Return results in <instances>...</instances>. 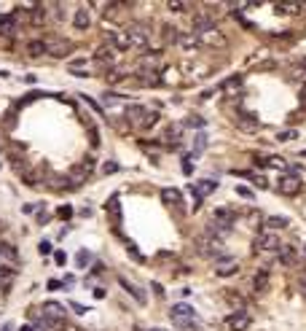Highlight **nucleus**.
<instances>
[{"mask_svg":"<svg viewBox=\"0 0 306 331\" xmlns=\"http://www.w3.org/2000/svg\"><path fill=\"white\" fill-rule=\"evenodd\" d=\"M110 41L116 43L118 52H127V49H132V52L145 54L148 41H150V33L143 27V24H129V27H124L118 35H110Z\"/></svg>","mask_w":306,"mask_h":331,"instance_id":"obj_1","label":"nucleus"},{"mask_svg":"<svg viewBox=\"0 0 306 331\" xmlns=\"http://www.w3.org/2000/svg\"><path fill=\"white\" fill-rule=\"evenodd\" d=\"M193 245H196V250L204 256V259H218V261H220V259L225 256L223 240H220V237H215V234H209V232H207V234H199V237H196V243H193Z\"/></svg>","mask_w":306,"mask_h":331,"instance_id":"obj_2","label":"nucleus"},{"mask_svg":"<svg viewBox=\"0 0 306 331\" xmlns=\"http://www.w3.org/2000/svg\"><path fill=\"white\" fill-rule=\"evenodd\" d=\"M169 320H172L177 329H193V323H196V310L191 307V304H172Z\"/></svg>","mask_w":306,"mask_h":331,"instance_id":"obj_3","label":"nucleus"},{"mask_svg":"<svg viewBox=\"0 0 306 331\" xmlns=\"http://www.w3.org/2000/svg\"><path fill=\"white\" fill-rule=\"evenodd\" d=\"M193 35H196L199 46H209V49H225V46H228L225 35L220 33L218 27H212V30H202V33H193Z\"/></svg>","mask_w":306,"mask_h":331,"instance_id":"obj_4","label":"nucleus"},{"mask_svg":"<svg viewBox=\"0 0 306 331\" xmlns=\"http://www.w3.org/2000/svg\"><path fill=\"white\" fill-rule=\"evenodd\" d=\"M43 43H46V54H51V57H67V54L73 52V43L64 41V38L48 35V38H43Z\"/></svg>","mask_w":306,"mask_h":331,"instance_id":"obj_5","label":"nucleus"},{"mask_svg":"<svg viewBox=\"0 0 306 331\" xmlns=\"http://www.w3.org/2000/svg\"><path fill=\"white\" fill-rule=\"evenodd\" d=\"M277 189H279V194H285V197H295V194L304 189V180L298 178V175H282L279 178V183H277Z\"/></svg>","mask_w":306,"mask_h":331,"instance_id":"obj_6","label":"nucleus"},{"mask_svg":"<svg viewBox=\"0 0 306 331\" xmlns=\"http://www.w3.org/2000/svg\"><path fill=\"white\" fill-rule=\"evenodd\" d=\"M279 237L274 232H260L258 237H255V248L258 250H263V253H269V250H277L279 248Z\"/></svg>","mask_w":306,"mask_h":331,"instance_id":"obj_7","label":"nucleus"},{"mask_svg":"<svg viewBox=\"0 0 306 331\" xmlns=\"http://www.w3.org/2000/svg\"><path fill=\"white\" fill-rule=\"evenodd\" d=\"M118 54H121V52H118V49H116V43L110 41V35H108V46H99L94 57H97L99 62H108V65H113V62H116V59H118Z\"/></svg>","mask_w":306,"mask_h":331,"instance_id":"obj_8","label":"nucleus"},{"mask_svg":"<svg viewBox=\"0 0 306 331\" xmlns=\"http://www.w3.org/2000/svg\"><path fill=\"white\" fill-rule=\"evenodd\" d=\"M237 272H239L237 259H228V256H223L218 261V267H215V275H218V278H231V275H237Z\"/></svg>","mask_w":306,"mask_h":331,"instance_id":"obj_9","label":"nucleus"},{"mask_svg":"<svg viewBox=\"0 0 306 331\" xmlns=\"http://www.w3.org/2000/svg\"><path fill=\"white\" fill-rule=\"evenodd\" d=\"M215 189H218V180H191V192H193V197H207V194H212Z\"/></svg>","mask_w":306,"mask_h":331,"instance_id":"obj_10","label":"nucleus"},{"mask_svg":"<svg viewBox=\"0 0 306 331\" xmlns=\"http://www.w3.org/2000/svg\"><path fill=\"white\" fill-rule=\"evenodd\" d=\"M237 127L239 129H244V132H258L260 129V122H258V116H253V113H239L237 119Z\"/></svg>","mask_w":306,"mask_h":331,"instance_id":"obj_11","label":"nucleus"},{"mask_svg":"<svg viewBox=\"0 0 306 331\" xmlns=\"http://www.w3.org/2000/svg\"><path fill=\"white\" fill-rule=\"evenodd\" d=\"M43 318H48L54 326H57L59 320L64 318V307H62V304H57V302H46V304H43Z\"/></svg>","mask_w":306,"mask_h":331,"instance_id":"obj_12","label":"nucleus"},{"mask_svg":"<svg viewBox=\"0 0 306 331\" xmlns=\"http://www.w3.org/2000/svg\"><path fill=\"white\" fill-rule=\"evenodd\" d=\"M228 329L231 331H247L250 329V315L247 313H234V315H228Z\"/></svg>","mask_w":306,"mask_h":331,"instance_id":"obj_13","label":"nucleus"},{"mask_svg":"<svg viewBox=\"0 0 306 331\" xmlns=\"http://www.w3.org/2000/svg\"><path fill=\"white\" fill-rule=\"evenodd\" d=\"M277 256H279V261L288 264V267H295V264H298V256H295V248H293V245H279V248H277Z\"/></svg>","mask_w":306,"mask_h":331,"instance_id":"obj_14","label":"nucleus"},{"mask_svg":"<svg viewBox=\"0 0 306 331\" xmlns=\"http://www.w3.org/2000/svg\"><path fill=\"white\" fill-rule=\"evenodd\" d=\"M161 199L169 205V208L183 210V194H180L177 189H164V192H161Z\"/></svg>","mask_w":306,"mask_h":331,"instance_id":"obj_15","label":"nucleus"},{"mask_svg":"<svg viewBox=\"0 0 306 331\" xmlns=\"http://www.w3.org/2000/svg\"><path fill=\"white\" fill-rule=\"evenodd\" d=\"M73 24H75V27H78V30H89V24H92V17H89V8H86V6L75 8Z\"/></svg>","mask_w":306,"mask_h":331,"instance_id":"obj_16","label":"nucleus"},{"mask_svg":"<svg viewBox=\"0 0 306 331\" xmlns=\"http://www.w3.org/2000/svg\"><path fill=\"white\" fill-rule=\"evenodd\" d=\"M177 43L185 49V52H196V49H199V41H196V35H193V33H180Z\"/></svg>","mask_w":306,"mask_h":331,"instance_id":"obj_17","label":"nucleus"},{"mask_svg":"<svg viewBox=\"0 0 306 331\" xmlns=\"http://www.w3.org/2000/svg\"><path fill=\"white\" fill-rule=\"evenodd\" d=\"M255 162L263 164V167H274V170H285V167H288V162H285L282 157H258Z\"/></svg>","mask_w":306,"mask_h":331,"instance_id":"obj_18","label":"nucleus"},{"mask_svg":"<svg viewBox=\"0 0 306 331\" xmlns=\"http://www.w3.org/2000/svg\"><path fill=\"white\" fill-rule=\"evenodd\" d=\"M212 218H215V221H223V224H237V210H231V208H218Z\"/></svg>","mask_w":306,"mask_h":331,"instance_id":"obj_19","label":"nucleus"},{"mask_svg":"<svg viewBox=\"0 0 306 331\" xmlns=\"http://www.w3.org/2000/svg\"><path fill=\"white\" fill-rule=\"evenodd\" d=\"M145 113H148V110H145L143 105H129V108H127V119L132 124H137V127H140V122L145 119Z\"/></svg>","mask_w":306,"mask_h":331,"instance_id":"obj_20","label":"nucleus"},{"mask_svg":"<svg viewBox=\"0 0 306 331\" xmlns=\"http://www.w3.org/2000/svg\"><path fill=\"white\" fill-rule=\"evenodd\" d=\"M253 291L255 294H263V291H269V272H258L253 278Z\"/></svg>","mask_w":306,"mask_h":331,"instance_id":"obj_21","label":"nucleus"},{"mask_svg":"<svg viewBox=\"0 0 306 331\" xmlns=\"http://www.w3.org/2000/svg\"><path fill=\"white\" fill-rule=\"evenodd\" d=\"M0 33L3 35L16 33V17H0Z\"/></svg>","mask_w":306,"mask_h":331,"instance_id":"obj_22","label":"nucleus"},{"mask_svg":"<svg viewBox=\"0 0 306 331\" xmlns=\"http://www.w3.org/2000/svg\"><path fill=\"white\" fill-rule=\"evenodd\" d=\"M118 283H121V285H124V291H127V294H132V296H134V299H137V302H140V304H143V302H145V294H143V291H140V288H134V285H132V283H129V280H127V278H118Z\"/></svg>","mask_w":306,"mask_h":331,"instance_id":"obj_23","label":"nucleus"},{"mask_svg":"<svg viewBox=\"0 0 306 331\" xmlns=\"http://www.w3.org/2000/svg\"><path fill=\"white\" fill-rule=\"evenodd\" d=\"M231 224H223V221H215L212 218V224H209V234H215V237H218V234H228L231 232Z\"/></svg>","mask_w":306,"mask_h":331,"instance_id":"obj_24","label":"nucleus"},{"mask_svg":"<svg viewBox=\"0 0 306 331\" xmlns=\"http://www.w3.org/2000/svg\"><path fill=\"white\" fill-rule=\"evenodd\" d=\"M27 54H30V57H41V54H46V43H43V38H41V41H30L27 43Z\"/></svg>","mask_w":306,"mask_h":331,"instance_id":"obj_25","label":"nucleus"},{"mask_svg":"<svg viewBox=\"0 0 306 331\" xmlns=\"http://www.w3.org/2000/svg\"><path fill=\"white\" fill-rule=\"evenodd\" d=\"M161 38H164L167 43H177V38H180L177 27H172V24H164V27H161Z\"/></svg>","mask_w":306,"mask_h":331,"instance_id":"obj_26","label":"nucleus"},{"mask_svg":"<svg viewBox=\"0 0 306 331\" xmlns=\"http://www.w3.org/2000/svg\"><path fill=\"white\" fill-rule=\"evenodd\" d=\"M288 224H290V221L285 218V215H272V218H266V226H269V229H285Z\"/></svg>","mask_w":306,"mask_h":331,"instance_id":"obj_27","label":"nucleus"},{"mask_svg":"<svg viewBox=\"0 0 306 331\" xmlns=\"http://www.w3.org/2000/svg\"><path fill=\"white\" fill-rule=\"evenodd\" d=\"M156 122H159V113H156V110H148V113H145V119L140 122V127H143V129H150Z\"/></svg>","mask_w":306,"mask_h":331,"instance_id":"obj_28","label":"nucleus"},{"mask_svg":"<svg viewBox=\"0 0 306 331\" xmlns=\"http://www.w3.org/2000/svg\"><path fill=\"white\" fill-rule=\"evenodd\" d=\"M298 14L301 11V3H277V14Z\"/></svg>","mask_w":306,"mask_h":331,"instance_id":"obj_29","label":"nucleus"},{"mask_svg":"<svg viewBox=\"0 0 306 331\" xmlns=\"http://www.w3.org/2000/svg\"><path fill=\"white\" fill-rule=\"evenodd\" d=\"M11 283H14V272H8V269H0V288L6 291Z\"/></svg>","mask_w":306,"mask_h":331,"instance_id":"obj_30","label":"nucleus"},{"mask_svg":"<svg viewBox=\"0 0 306 331\" xmlns=\"http://www.w3.org/2000/svg\"><path fill=\"white\" fill-rule=\"evenodd\" d=\"M237 87H242V76H234V78H228V81H223V92H231V89H237Z\"/></svg>","mask_w":306,"mask_h":331,"instance_id":"obj_31","label":"nucleus"},{"mask_svg":"<svg viewBox=\"0 0 306 331\" xmlns=\"http://www.w3.org/2000/svg\"><path fill=\"white\" fill-rule=\"evenodd\" d=\"M75 261H78V267H86V264L92 261V253H89V250H78V256H75Z\"/></svg>","mask_w":306,"mask_h":331,"instance_id":"obj_32","label":"nucleus"},{"mask_svg":"<svg viewBox=\"0 0 306 331\" xmlns=\"http://www.w3.org/2000/svg\"><path fill=\"white\" fill-rule=\"evenodd\" d=\"M293 138H295V129H282V132H277V140H279V143H290Z\"/></svg>","mask_w":306,"mask_h":331,"instance_id":"obj_33","label":"nucleus"},{"mask_svg":"<svg viewBox=\"0 0 306 331\" xmlns=\"http://www.w3.org/2000/svg\"><path fill=\"white\" fill-rule=\"evenodd\" d=\"M108 208H110V213H113V218H116V224H118V221H121V208H118V199L113 197V199H110V205H108Z\"/></svg>","mask_w":306,"mask_h":331,"instance_id":"obj_34","label":"nucleus"},{"mask_svg":"<svg viewBox=\"0 0 306 331\" xmlns=\"http://www.w3.org/2000/svg\"><path fill=\"white\" fill-rule=\"evenodd\" d=\"M167 8H169V11H188V3H180V0H175V3H172V0H169V3H167Z\"/></svg>","mask_w":306,"mask_h":331,"instance_id":"obj_35","label":"nucleus"},{"mask_svg":"<svg viewBox=\"0 0 306 331\" xmlns=\"http://www.w3.org/2000/svg\"><path fill=\"white\" fill-rule=\"evenodd\" d=\"M81 170H86V173L92 175V170H94V159H92V157H86V159L81 162Z\"/></svg>","mask_w":306,"mask_h":331,"instance_id":"obj_36","label":"nucleus"},{"mask_svg":"<svg viewBox=\"0 0 306 331\" xmlns=\"http://www.w3.org/2000/svg\"><path fill=\"white\" fill-rule=\"evenodd\" d=\"M237 194H239V197H244V199H253V192H250L247 186H237Z\"/></svg>","mask_w":306,"mask_h":331,"instance_id":"obj_37","label":"nucleus"},{"mask_svg":"<svg viewBox=\"0 0 306 331\" xmlns=\"http://www.w3.org/2000/svg\"><path fill=\"white\" fill-rule=\"evenodd\" d=\"M116 170H118V164H116V162H108V164L102 167V173L108 175V173H116Z\"/></svg>","mask_w":306,"mask_h":331,"instance_id":"obj_38","label":"nucleus"},{"mask_svg":"<svg viewBox=\"0 0 306 331\" xmlns=\"http://www.w3.org/2000/svg\"><path fill=\"white\" fill-rule=\"evenodd\" d=\"M70 215H73V208H67V205L59 208V218H70Z\"/></svg>","mask_w":306,"mask_h":331,"instance_id":"obj_39","label":"nucleus"},{"mask_svg":"<svg viewBox=\"0 0 306 331\" xmlns=\"http://www.w3.org/2000/svg\"><path fill=\"white\" fill-rule=\"evenodd\" d=\"M253 183L258 189H266V178H260V175H253Z\"/></svg>","mask_w":306,"mask_h":331,"instance_id":"obj_40","label":"nucleus"},{"mask_svg":"<svg viewBox=\"0 0 306 331\" xmlns=\"http://www.w3.org/2000/svg\"><path fill=\"white\" fill-rule=\"evenodd\" d=\"M38 250H41L43 256H46V253H51V243H41V245H38Z\"/></svg>","mask_w":306,"mask_h":331,"instance_id":"obj_41","label":"nucleus"},{"mask_svg":"<svg viewBox=\"0 0 306 331\" xmlns=\"http://www.w3.org/2000/svg\"><path fill=\"white\" fill-rule=\"evenodd\" d=\"M62 285H64V283H59V280H48V288H51V291H59Z\"/></svg>","mask_w":306,"mask_h":331,"instance_id":"obj_42","label":"nucleus"},{"mask_svg":"<svg viewBox=\"0 0 306 331\" xmlns=\"http://www.w3.org/2000/svg\"><path fill=\"white\" fill-rule=\"evenodd\" d=\"M185 124H188V127H202V119H188V122H185Z\"/></svg>","mask_w":306,"mask_h":331,"instance_id":"obj_43","label":"nucleus"},{"mask_svg":"<svg viewBox=\"0 0 306 331\" xmlns=\"http://www.w3.org/2000/svg\"><path fill=\"white\" fill-rule=\"evenodd\" d=\"M54 261H57V264H64V253H62V250H59V253H54Z\"/></svg>","mask_w":306,"mask_h":331,"instance_id":"obj_44","label":"nucleus"},{"mask_svg":"<svg viewBox=\"0 0 306 331\" xmlns=\"http://www.w3.org/2000/svg\"><path fill=\"white\" fill-rule=\"evenodd\" d=\"M73 310H75L78 315H83V313H86V307H83V304H73Z\"/></svg>","mask_w":306,"mask_h":331,"instance_id":"obj_45","label":"nucleus"},{"mask_svg":"<svg viewBox=\"0 0 306 331\" xmlns=\"http://www.w3.org/2000/svg\"><path fill=\"white\" fill-rule=\"evenodd\" d=\"M301 291H304V294H306V272L301 275Z\"/></svg>","mask_w":306,"mask_h":331,"instance_id":"obj_46","label":"nucleus"},{"mask_svg":"<svg viewBox=\"0 0 306 331\" xmlns=\"http://www.w3.org/2000/svg\"><path fill=\"white\" fill-rule=\"evenodd\" d=\"M22 331H38V329H32V326H22Z\"/></svg>","mask_w":306,"mask_h":331,"instance_id":"obj_47","label":"nucleus"},{"mask_svg":"<svg viewBox=\"0 0 306 331\" xmlns=\"http://www.w3.org/2000/svg\"><path fill=\"white\" fill-rule=\"evenodd\" d=\"M148 331H164V329H148Z\"/></svg>","mask_w":306,"mask_h":331,"instance_id":"obj_48","label":"nucleus"},{"mask_svg":"<svg viewBox=\"0 0 306 331\" xmlns=\"http://www.w3.org/2000/svg\"><path fill=\"white\" fill-rule=\"evenodd\" d=\"M0 256H3V245H0Z\"/></svg>","mask_w":306,"mask_h":331,"instance_id":"obj_49","label":"nucleus"},{"mask_svg":"<svg viewBox=\"0 0 306 331\" xmlns=\"http://www.w3.org/2000/svg\"><path fill=\"white\" fill-rule=\"evenodd\" d=\"M304 253H306V245H304Z\"/></svg>","mask_w":306,"mask_h":331,"instance_id":"obj_50","label":"nucleus"}]
</instances>
